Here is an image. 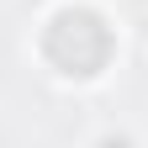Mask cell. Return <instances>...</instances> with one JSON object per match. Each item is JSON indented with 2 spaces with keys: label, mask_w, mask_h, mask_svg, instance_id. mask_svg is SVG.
Returning <instances> with one entry per match:
<instances>
[{
  "label": "cell",
  "mask_w": 148,
  "mask_h": 148,
  "mask_svg": "<svg viewBox=\"0 0 148 148\" xmlns=\"http://www.w3.org/2000/svg\"><path fill=\"white\" fill-rule=\"evenodd\" d=\"M42 53L58 74H95L106 58H111V27L101 21L95 11H58L42 32Z\"/></svg>",
  "instance_id": "obj_1"
}]
</instances>
